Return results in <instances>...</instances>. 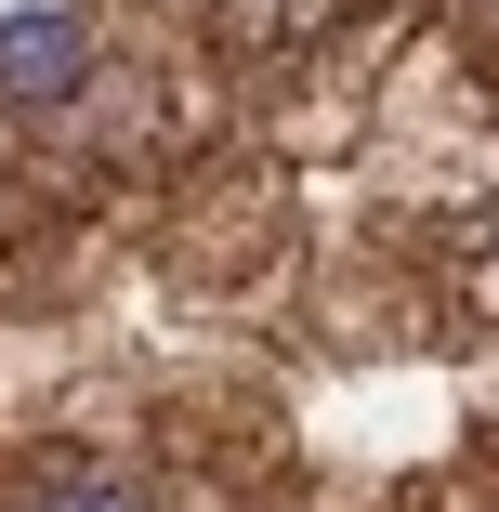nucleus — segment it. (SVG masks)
<instances>
[{
	"mask_svg": "<svg viewBox=\"0 0 499 512\" xmlns=\"http://www.w3.org/2000/svg\"><path fill=\"white\" fill-rule=\"evenodd\" d=\"M92 66H106V14H79V0H40V14H0V106H14L27 132H53Z\"/></svg>",
	"mask_w": 499,
	"mask_h": 512,
	"instance_id": "f257e3e1",
	"label": "nucleus"
},
{
	"mask_svg": "<svg viewBox=\"0 0 499 512\" xmlns=\"http://www.w3.org/2000/svg\"><path fill=\"white\" fill-rule=\"evenodd\" d=\"M0 512H158L119 447H14L0 460Z\"/></svg>",
	"mask_w": 499,
	"mask_h": 512,
	"instance_id": "f03ea898",
	"label": "nucleus"
},
{
	"mask_svg": "<svg viewBox=\"0 0 499 512\" xmlns=\"http://www.w3.org/2000/svg\"><path fill=\"white\" fill-rule=\"evenodd\" d=\"M27 171H40V132H27L14 106H0V197H27Z\"/></svg>",
	"mask_w": 499,
	"mask_h": 512,
	"instance_id": "7ed1b4c3",
	"label": "nucleus"
}]
</instances>
